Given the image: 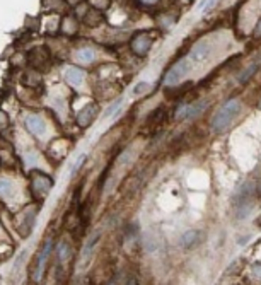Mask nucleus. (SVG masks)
Wrapping results in <instances>:
<instances>
[{
	"mask_svg": "<svg viewBox=\"0 0 261 285\" xmlns=\"http://www.w3.org/2000/svg\"><path fill=\"white\" fill-rule=\"evenodd\" d=\"M98 239H99V232H96V234L89 239V243L85 244V249H84V253H82L84 256H89V254L93 253V249H94L96 243H98Z\"/></svg>",
	"mask_w": 261,
	"mask_h": 285,
	"instance_id": "nucleus-19",
	"label": "nucleus"
},
{
	"mask_svg": "<svg viewBox=\"0 0 261 285\" xmlns=\"http://www.w3.org/2000/svg\"><path fill=\"white\" fill-rule=\"evenodd\" d=\"M190 68H191V62L188 58L178 60V62L169 68V72L166 73V84L167 85H178L190 73Z\"/></svg>",
	"mask_w": 261,
	"mask_h": 285,
	"instance_id": "nucleus-3",
	"label": "nucleus"
},
{
	"mask_svg": "<svg viewBox=\"0 0 261 285\" xmlns=\"http://www.w3.org/2000/svg\"><path fill=\"white\" fill-rule=\"evenodd\" d=\"M207 106H208L207 101H198V103H193V105H185L176 111V118L178 120L195 118V116H198Z\"/></svg>",
	"mask_w": 261,
	"mask_h": 285,
	"instance_id": "nucleus-5",
	"label": "nucleus"
},
{
	"mask_svg": "<svg viewBox=\"0 0 261 285\" xmlns=\"http://www.w3.org/2000/svg\"><path fill=\"white\" fill-rule=\"evenodd\" d=\"M256 70H258V63H254V65H251L249 68H246V70L239 75V82H241V84L247 82L251 79V75H254V73H256Z\"/></svg>",
	"mask_w": 261,
	"mask_h": 285,
	"instance_id": "nucleus-18",
	"label": "nucleus"
},
{
	"mask_svg": "<svg viewBox=\"0 0 261 285\" xmlns=\"http://www.w3.org/2000/svg\"><path fill=\"white\" fill-rule=\"evenodd\" d=\"M96 113H98V105L91 103V105L84 106L79 111V115H77V125L82 128H87L91 123H93V120L96 118Z\"/></svg>",
	"mask_w": 261,
	"mask_h": 285,
	"instance_id": "nucleus-8",
	"label": "nucleus"
},
{
	"mask_svg": "<svg viewBox=\"0 0 261 285\" xmlns=\"http://www.w3.org/2000/svg\"><path fill=\"white\" fill-rule=\"evenodd\" d=\"M51 248H53V241L48 239L45 246L41 248V253L40 256H38V263H36V271H34V277H36V280H40L43 277V271H45V266L48 263V258H50L51 254Z\"/></svg>",
	"mask_w": 261,
	"mask_h": 285,
	"instance_id": "nucleus-7",
	"label": "nucleus"
},
{
	"mask_svg": "<svg viewBox=\"0 0 261 285\" xmlns=\"http://www.w3.org/2000/svg\"><path fill=\"white\" fill-rule=\"evenodd\" d=\"M239 110H241V105H239L237 99H229V101L217 111L214 118H212V128H214V132L222 133L224 130H227L229 125L232 123V120L237 116Z\"/></svg>",
	"mask_w": 261,
	"mask_h": 285,
	"instance_id": "nucleus-1",
	"label": "nucleus"
},
{
	"mask_svg": "<svg viewBox=\"0 0 261 285\" xmlns=\"http://www.w3.org/2000/svg\"><path fill=\"white\" fill-rule=\"evenodd\" d=\"M130 46H132V51L138 57H143V55L149 53L150 46H152V38L149 33L142 31V33H137L135 36L132 38L130 41Z\"/></svg>",
	"mask_w": 261,
	"mask_h": 285,
	"instance_id": "nucleus-4",
	"label": "nucleus"
},
{
	"mask_svg": "<svg viewBox=\"0 0 261 285\" xmlns=\"http://www.w3.org/2000/svg\"><path fill=\"white\" fill-rule=\"evenodd\" d=\"M70 254H72V249L67 243L58 244V248H56V260H58L60 265H63V263L70 260Z\"/></svg>",
	"mask_w": 261,
	"mask_h": 285,
	"instance_id": "nucleus-14",
	"label": "nucleus"
},
{
	"mask_svg": "<svg viewBox=\"0 0 261 285\" xmlns=\"http://www.w3.org/2000/svg\"><path fill=\"white\" fill-rule=\"evenodd\" d=\"M77 29H79V26H77V21L73 19L72 16L65 17L63 23H62V31H63L65 34H75Z\"/></svg>",
	"mask_w": 261,
	"mask_h": 285,
	"instance_id": "nucleus-15",
	"label": "nucleus"
},
{
	"mask_svg": "<svg viewBox=\"0 0 261 285\" xmlns=\"http://www.w3.org/2000/svg\"><path fill=\"white\" fill-rule=\"evenodd\" d=\"M120 105H121V99H118V101H115V103H113V105H111V106L106 110V113L103 115V118H108V116H110V115H113V111H115V110H118Z\"/></svg>",
	"mask_w": 261,
	"mask_h": 285,
	"instance_id": "nucleus-22",
	"label": "nucleus"
},
{
	"mask_svg": "<svg viewBox=\"0 0 261 285\" xmlns=\"http://www.w3.org/2000/svg\"><path fill=\"white\" fill-rule=\"evenodd\" d=\"M9 127V116L6 111H0V130H6Z\"/></svg>",
	"mask_w": 261,
	"mask_h": 285,
	"instance_id": "nucleus-21",
	"label": "nucleus"
},
{
	"mask_svg": "<svg viewBox=\"0 0 261 285\" xmlns=\"http://www.w3.org/2000/svg\"><path fill=\"white\" fill-rule=\"evenodd\" d=\"M84 79H85V72L82 70V68L68 67L67 70H65V80H67L70 85H73V87L80 85L82 82H84Z\"/></svg>",
	"mask_w": 261,
	"mask_h": 285,
	"instance_id": "nucleus-10",
	"label": "nucleus"
},
{
	"mask_svg": "<svg viewBox=\"0 0 261 285\" xmlns=\"http://www.w3.org/2000/svg\"><path fill=\"white\" fill-rule=\"evenodd\" d=\"M84 21H85V24L96 26V24H101L103 23V16L99 14V12H96V11H87L85 16H84Z\"/></svg>",
	"mask_w": 261,
	"mask_h": 285,
	"instance_id": "nucleus-16",
	"label": "nucleus"
},
{
	"mask_svg": "<svg viewBox=\"0 0 261 285\" xmlns=\"http://www.w3.org/2000/svg\"><path fill=\"white\" fill-rule=\"evenodd\" d=\"M94 58H96V51L93 48H89V46H84V48L77 50L73 53V60L77 63H80V65H89V63L94 62Z\"/></svg>",
	"mask_w": 261,
	"mask_h": 285,
	"instance_id": "nucleus-11",
	"label": "nucleus"
},
{
	"mask_svg": "<svg viewBox=\"0 0 261 285\" xmlns=\"http://www.w3.org/2000/svg\"><path fill=\"white\" fill-rule=\"evenodd\" d=\"M108 2H110V0H93L94 6H98L99 9H104V7H106Z\"/></svg>",
	"mask_w": 261,
	"mask_h": 285,
	"instance_id": "nucleus-24",
	"label": "nucleus"
},
{
	"mask_svg": "<svg viewBox=\"0 0 261 285\" xmlns=\"http://www.w3.org/2000/svg\"><path fill=\"white\" fill-rule=\"evenodd\" d=\"M147 89H149V82H140V84H138L137 87L133 89V94H137V96H140V94L145 92Z\"/></svg>",
	"mask_w": 261,
	"mask_h": 285,
	"instance_id": "nucleus-20",
	"label": "nucleus"
},
{
	"mask_svg": "<svg viewBox=\"0 0 261 285\" xmlns=\"http://www.w3.org/2000/svg\"><path fill=\"white\" fill-rule=\"evenodd\" d=\"M197 239H198V232H195V231H191V232H186L185 236H183V239H181V243L186 246V248H191L195 243H197Z\"/></svg>",
	"mask_w": 261,
	"mask_h": 285,
	"instance_id": "nucleus-17",
	"label": "nucleus"
},
{
	"mask_svg": "<svg viewBox=\"0 0 261 285\" xmlns=\"http://www.w3.org/2000/svg\"><path fill=\"white\" fill-rule=\"evenodd\" d=\"M84 159H85V155H80V157H79V161H77V162H75V166H73V171H72V172H75L77 169H79V167H80V164L84 162Z\"/></svg>",
	"mask_w": 261,
	"mask_h": 285,
	"instance_id": "nucleus-25",
	"label": "nucleus"
},
{
	"mask_svg": "<svg viewBox=\"0 0 261 285\" xmlns=\"http://www.w3.org/2000/svg\"><path fill=\"white\" fill-rule=\"evenodd\" d=\"M29 186H31V193L36 200H45L48 193L51 192L53 179L41 171H31L29 172Z\"/></svg>",
	"mask_w": 261,
	"mask_h": 285,
	"instance_id": "nucleus-2",
	"label": "nucleus"
},
{
	"mask_svg": "<svg viewBox=\"0 0 261 285\" xmlns=\"http://www.w3.org/2000/svg\"><path fill=\"white\" fill-rule=\"evenodd\" d=\"M210 51H212V46H210V43H207V41H200L197 43V45L191 48V53H190V58L193 60V62H203L208 55H210Z\"/></svg>",
	"mask_w": 261,
	"mask_h": 285,
	"instance_id": "nucleus-9",
	"label": "nucleus"
},
{
	"mask_svg": "<svg viewBox=\"0 0 261 285\" xmlns=\"http://www.w3.org/2000/svg\"><path fill=\"white\" fill-rule=\"evenodd\" d=\"M0 105H2V98H0Z\"/></svg>",
	"mask_w": 261,
	"mask_h": 285,
	"instance_id": "nucleus-27",
	"label": "nucleus"
},
{
	"mask_svg": "<svg viewBox=\"0 0 261 285\" xmlns=\"http://www.w3.org/2000/svg\"><path fill=\"white\" fill-rule=\"evenodd\" d=\"M140 2H143V4H150V6H152V4H155L157 0H140Z\"/></svg>",
	"mask_w": 261,
	"mask_h": 285,
	"instance_id": "nucleus-26",
	"label": "nucleus"
},
{
	"mask_svg": "<svg viewBox=\"0 0 261 285\" xmlns=\"http://www.w3.org/2000/svg\"><path fill=\"white\" fill-rule=\"evenodd\" d=\"M36 215H38V209L24 210V219H23V222L19 224V231H21V234H23V236H28L29 234V231H31Z\"/></svg>",
	"mask_w": 261,
	"mask_h": 285,
	"instance_id": "nucleus-12",
	"label": "nucleus"
},
{
	"mask_svg": "<svg viewBox=\"0 0 261 285\" xmlns=\"http://www.w3.org/2000/svg\"><path fill=\"white\" fill-rule=\"evenodd\" d=\"M24 123H26V128L36 137H43L46 133V123L41 116L38 115H28L24 118Z\"/></svg>",
	"mask_w": 261,
	"mask_h": 285,
	"instance_id": "nucleus-6",
	"label": "nucleus"
},
{
	"mask_svg": "<svg viewBox=\"0 0 261 285\" xmlns=\"http://www.w3.org/2000/svg\"><path fill=\"white\" fill-rule=\"evenodd\" d=\"M14 195H16V184L9 178H0V197L9 200V198H12Z\"/></svg>",
	"mask_w": 261,
	"mask_h": 285,
	"instance_id": "nucleus-13",
	"label": "nucleus"
},
{
	"mask_svg": "<svg viewBox=\"0 0 261 285\" xmlns=\"http://www.w3.org/2000/svg\"><path fill=\"white\" fill-rule=\"evenodd\" d=\"M215 2H217V0H205V4H202V6H200V9H202V11H208V9L214 6Z\"/></svg>",
	"mask_w": 261,
	"mask_h": 285,
	"instance_id": "nucleus-23",
	"label": "nucleus"
}]
</instances>
